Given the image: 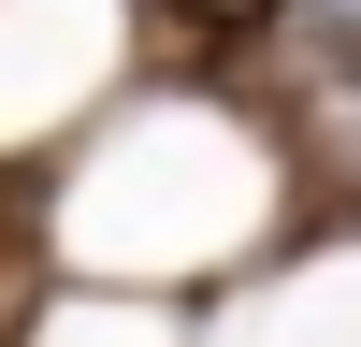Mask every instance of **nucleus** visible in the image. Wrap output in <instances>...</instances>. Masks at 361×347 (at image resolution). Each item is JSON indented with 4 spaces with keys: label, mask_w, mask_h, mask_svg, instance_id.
I'll list each match as a JSON object with an SVG mask.
<instances>
[{
    "label": "nucleus",
    "mask_w": 361,
    "mask_h": 347,
    "mask_svg": "<svg viewBox=\"0 0 361 347\" xmlns=\"http://www.w3.org/2000/svg\"><path fill=\"white\" fill-rule=\"evenodd\" d=\"M304 130H318V174H333V188H361V73H347V58H318Z\"/></svg>",
    "instance_id": "1"
},
{
    "label": "nucleus",
    "mask_w": 361,
    "mask_h": 347,
    "mask_svg": "<svg viewBox=\"0 0 361 347\" xmlns=\"http://www.w3.org/2000/svg\"><path fill=\"white\" fill-rule=\"evenodd\" d=\"M173 29H260V15H289V0H159Z\"/></svg>",
    "instance_id": "3"
},
{
    "label": "nucleus",
    "mask_w": 361,
    "mask_h": 347,
    "mask_svg": "<svg viewBox=\"0 0 361 347\" xmlns=\"http://www.w3.org/2000/svg\"><path fill=\"white\" fill-rule=\"evenodd\" d=\"M289 15H304L318 58H347V73H361V0H289Z\"/></svg>",
    "instance_id": "2"
}]
</instances>
